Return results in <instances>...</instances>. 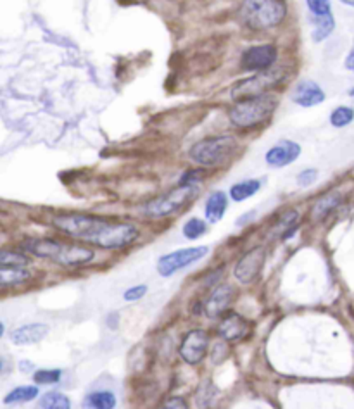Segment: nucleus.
<instances>
[{"instance_id":"nucleus-11","label":"nucleus","mask_w":354,"mask_h":409,"mask_svg":"<svg viewBox=\"0 0 354 409\" xmlns=\"http://www.w3.org/2000/svg\"><path fill=\"white\" fill-rule=\"evenodd\" d=\"M264 263H266V249L261 247V245L252 247L237 261L236 268H233V277L244 285L252 284L263 271Z\"/></svg>"},{"instance_id":"nucleus-28","label":"nucleus","mask_w":354,"mask_h":409,"mask_svg":"<svg viewBox=\"0 0 354 409\" xmlns=\"http://www.w3.org/2000/svg\"><path fill=\"white\" fill-rule=\"evenodd\" d=\"M29 263L32 261L23 252L2 251V254H0V266L4 268H26Z\"/></svg>"},{"instance_id":"nucleus-10","label":"nucleus","mask_w":354,"mask_h":409,"mask_svg":"<svg viewBox=\"0 0 354 409\" xmlns=\"http://www.w3.org/2000/svg\"><path fill=\"white\" fill-rule=\"evenodd\" d=\"M210 333L206 330H190L182 340L178 354L190 366H197L206 359L207 349H210Z\"/></svg>"},{"instance_id":"nucleus-17","label":"nucleus","mask_w":354,"mask_h":409,"mask_svg":"<svg viewBox=\"0 0 354 409\" xmlns=\"http://www.w3.org/2000/svg\"><path fill=\"white\" fill-rule=\"evenodd\" d=\"M226 209H229V197L225 192L216 190L212 192L206 200V207H204V214H206L207 223H218L225 218Z\"/></svg>"},{"instance_id":"nucleus-27","label":"nucleus","mask_w":354,"mask_h":409,"mask_svg":"<svg viewBox=\"0 0 354 409\" xmlns=\"http://www.w3.org/2000/svg\"><path fill=\"white\" fill-rule=\"evenodd\" d=\"M182 233H184L185 239L189 240L200 239V237L207 233V221L199 218H190L184 225V228H182Z\"/></svg>"},{"instance_id":"nucleus-32","label":"nucleus","mask_w":354,"mask_h":409,"mask_svg":"<svg viewBox=\"0 0 354 409\" xmlns=\"http://www.w3.org/2000/svg\"><path fill=\"white\" fill-rule=\"evenodd\" d=\"M145 293H147V285H133V287L125 290L123 299H125L126 303H135V300L142 299Z\"/></svg>"},{"instance_id":"nucleus-7","label":"nucleus","mask_w":354,"mask_h":409,"mask_svg":"<svg viewBox=\"0 0 354 409\" xmlns=\"http://www.w3.org/2000/svg\"><path fill=\"white\" fill-rule=\"evenodd\" d=\"M210 254V247L207 245H196V247H185L178 249V251L168 252V254L161 256L158 261V273L161 277L170 278L178 271L185 270V268L192 266L193 263L200 261L203 258Z\"/></svg>"},{"instance_id":"nucleus-15","label":"nucleus","mask_w":354,"mask_h":409,"mask_svg":"<svg viewBox=\"0 0 354 409\" xmlns=\"http://www.w3.org/2000/svg\"><path fill=\"white\" fill-rule=\"evenodd\" d=\"M218 333L225 342H238L249 333V321L238 313H226L219 321Z\"/></svg>"},{"instance_id":"nucleus-36","label":"nucleus","mask_w":354,"mask_h":409,"mask_svg":"<svg viewBox=\"0 0 354 409\" xmlns=\"http://www.w3.org/2000/svg\"><path fill=\"white\" fill-rule=\"evenodd\" d=\"M351 50H354V46H353V48H351Z\"/></svg>"},{"instance_id":"nucleus-1","label":"nucleus","mask_w":354,"mask_h":409,"mask_svg":"<svg viewBox=\"0 0 354 409\" xmlns=\"http://www.w3.org/2000/svg\"><path fill=\"white\" fill-rule=\"evenodd\" d=\"M52 225L71 239L87 242L107 251L130 247L140 235L139 228L132 223L111 221L92 214H59Z\"/></svg>"},{"instance_id":"nucleus-25","label":"nucleus","mask_w":354,"mask_h":409,"mask_svg":"<svg viewBox=\"0 0 354 409\" xmlns=\"http://www.w3.org/2000/svg\"><path fill=\"white\" fill-rule=\"evenodd\" d=\"M297 218H299V214H297V211H294V209L283 213L280 219H278L277 225H275V233H278L283 240L290 239V237L294 235V232H296Z\"/></svg>"},{"instance_id":"nucleus-18","label":"nucleus","mask_w":354,"mask_h":409,"mask_svg":"<svg viewBox=\"0 0 354 409\" xmlns=\"http://www.w3.org/2000/svg\"><path fill=\"white\" fill-rule=\"evenodd\" d=\"M116 394L111 390H94L88 392L83 399L85 409H116Z\"/></svg>"},{"instance_id":"nucleus-8","label":"nucleus","mask_w":354,"mask_h":409,"mask_svg":"<svg viewBox=\"0 0 354 409\" xmlns=\"http://www.w3.org/2000/svg\"><path fill=\"white\" fill-rule=\"evenodd\" d=\"M283 80V73L280 69H270V71L258 73L256 76L247 78L245 81H240L232 90V97L236 102L245 99H254V97L266 95L275 85H278Z\"/></svg>"},{"instance_id":"nucleus-33","label":"nucleus","mask_w":354,"mask_h":409,"mask_svg":"<svg viewBox=\"0 0 354 409\" xmlns=\"http://www.w3.org/2000/svg\"><path fill=\"white\" fill-rule=\"evenodd\" d=\"M158 409H189L184 397H168Z\"/></svg>"},{"instance_id":"nucleus-22","label":"nucleus","mask_w":354,"mask_h":409,"mask_svg":"<svg viewBox=\"0 0 354 409\" xmlns=\"http://www.w3.org/2000/svg\"><path fill=\"white\" fill-rule=\"evenodd\" d=\"M36 409H71V401L62 392L50 390V392L42 394L39 404H36Z\"/></svg>"},{"instance_id":"nucleus-26","label":"nucleus","mask_w":354,"mask_h":409,"mask_svg":"<svg viewBox=\"0 0 354 409\" xmlns=\"http://www.w3.org/2000/svg\"><path fill=\"white\" fill-rule=\"evenodd\" d=\"M330 125L334 128H346L354 121V109L349 106H339L335 107L329 116Z\"/></svg>"},{"instance_id":"nucleus-23","label":"nucleus","mask_w":354,"mask_h":409,"mask_svg":"<svg viewBox=\"0 0 354 409\" xmlns=\"http://www.w3.org/2000/svg\"><path fill=\"white\" fill-rule=\"evenodd\" d=\"M29 278L28 268H4L0 266V284L2 287H13V285L23 284Z\"/></svg>"},{"instance_id":"nucleus-12","label":"nucleus","mask_w":354,"mask_h":409,"mask_svg":"<svg viewBox=\"0 0 354 409\" xmlns=\"http://www.w3.org/2000/svg\"><path fill=\"white\" fill-rule=\"evenodd\" d=\"M301 155V145L294 140H280L275 144L264 155V161L268 166L275 169H282L296 162Z\"/></svg>"},{"instance_id":"nucleus-21","label":"nucleus","mask_w":354,"mask_h":409,"mask_svg":"<svg viewBox=\"0 0 354 409\" xmlns=\"http://www.w3.org/2000/svg\"><path fill=\"white\" fill-rule=\"evenodd\" d=\"M311 20H313V23H315V26H313V33H311L313 42H316V43L323 42V40H327L332 33H334V29H335L334 13L327 14V16H320V18L313 16Z\"/></svg>"},{"instance_id":"nucleus-29","label":"nucleus","mask_w":354,"mask_h":409,"mask_svg":"<svg viewBox=\"0 0 354 409\" xmlns=\"http://www.w3.org/2000/svg\"><path fill=\"white\" fill-rule=\"evenodd\" d=\"M62 370L59 368H47V370H36L33 373V382L36 385H54L61 380Z\"/></svg>"},{"instance_id":"nucleus-14","label":"nucleus","mask_w":354,"mask_h":409,"mask_svg":"<svg viewBox=\"0 0 354 409\" xmlns=\"http://www.w3.org/2000/svg\"><path fill=\"white\" fill-rule=\"evenodd\" d=\"M290 99H292L294 104H297L301 107H315L318 104L325 102L327 95L316 81L303 80L294 87Z\"/></svg>"},{"instance_id":"nucleus-16","label":"nucleus","mask_w":354,"mask_h":409,"mask_svg":"<svg viewBox=\"0 0 354 409\" xmlns=\"http://www.w3.org/2000/svg\"><path fill=\"white\" fill-rule=\"evenodd\" d=\"M48 335V326L46 323H29V325H21L18 328H14L9 333L11 344L14 345H33L39 344L40 340H43Z\"/></svg>"},{"instance_id":"nucleus-3","label":"nucleus","mask_w":354,"mask_h":409,"mask_svg":"<svg viewBox=\"0 0 354 409\" xmlns=\"http://www.w3.org/2000/svg\"><path fill=\"white\" fill-rule=\"evenodd\" d=\"M242 23L252 32L277 28L287 16L285 0H244L238 9Z\"/></svg>"},{"instance_id":"nucleus-5","label":"nucleus","mask_w":354,"mask_h":409,"mask_svg":"<svg viewBox=\"0 0 354 409\" xmlns=\"http://www.w3.org/2000/svg\"><path fill=\"white\" fill-rule=\"evenodd\" d=\"M237 151V139L232 135H218L199 140L190 147L189 155L196 165L204 168H216L233 158Z\"/></svg>"},{"instance_id":"nucleus-4","label":"nucleus","mask_w":354,"mask_h":409,"mask_svg":"<svg viewBox=\"0 0 354 409\" xmlns=\"http://www.w3.org/2000/svg\"><path fill=\"white\" fill-rule=\"evenodd\" d=\"M278 106V99L271 94L238 100L229 111V118L237 128H256L271 118Z\"/></svg>"},{"instance_id":"nucleus-34","label":"nucleus","mask_w":354,"mask_h":409,"mask_svg":"<svg viewBox=\"0 0 354 409\" xmlns=\"http://www.w3.org/2000/svg\"><path fill=\"white\" fill-rule=\"evenodd\" d=\"M18 368H20V371L21 373H25V375H28V373H35V364H33L32 361H26V359H23V361H20L18 363Z\"/></svg>"},{"instance_id":"nucleus-2","label":"nucleus","mask_w":354,"mask_h":409,"mask_svg":"<svg viewBox=\"0 0 354 409\" xmlns=\"http://www.w3.org/2000/svg\"><path fill=\"white\" fill-rule=\"evenodd\" d=\"M23 247L28 254L48 259L61 266H83L95 258V252L85 245L68 244L55 239H29L25 242Z\"/></svg>"},{"instance_id":"nucleus-9","label":"nucleus","mask_w":354,"mask_h":409,"mask_svg":"<svg viewBox=\"0 0 354 409\" xmlns=\"http://www.w3.org/2000/svg\"><path fill=\"white\" fill-rule=\"evenodd\" d=\"M278 59V48L271 43H261V46H252L242 54L240 68L244 71L252 73H264L273 69L275 62Z\"/></svg>"},{"instance_id":"nucleus-6","label":"nucleus","mask_w":354,"mask_h":409,"mask_svg":"<svg viewBox=\"0 0 354 409\" xmlns=\"http://www.w3.org/2000/svg\"><path fill=\"white\" fill-rule=\"evenodd\" d=\"M199 192V187L192 185H178L173 190L163 193L156 199L149 200L144 206V214L149 218H166L180 211L182 207L187 206L190 200Z\"/></svg>"},{"instance_id":"nucleus-13","label":"nucleus","mask_w":354,"mask_h":409,"mask_svg":"<svg viewBox=\"0 0 354 409\" xmlns=\"http://www.w3.org/2000/svg\"><path fill=\"white\" fill-rule=\"evenodd\" d=\"M233 297H236V289L229 284L218 285L212 292L207 296V299L203 303V313L207 318L215 319L225 314L229 306L232 304Z\"/></svg>"},{"instance_id":"nucleus-35","label":"nucleus","mask_w":354,"mask_h":409,"mask_svg":"<svg viewBox=\"0 0 354 409\" xmlns=\"http://www.w3.org/2000/svg\"><path fill=\"white\" fill-rule=\"evenodd\" d=\"M346 68L351 69V71L354 73V50L349 52L348 59H346Z\"/></svg>"},{"instance_id":"nucleus-31","label":"nucleus","mask_w":354,"mask_h":409,"mask_svg":"<svg viewBox=\"0 0 354 409\" xmlns=\"http://www.w3.org/2000/svg\"><path fill=\"white\" fill-rule=\"evenodd\" d=\"M318 169L316 168H306L301 171L299 174H297L296 181L299 187H309V185H313L316 181V178H318Z\"/></svg>"},{"instance_id":"nucleus-20","label":"nucleus","mask_w":354,"mask_h":409,"mask_svg":"<svg viewBox=\"0 0 354 409\" xmlns=\"http://www.w3.org/2000/svg\"><path fill=\"white\" fill-rule=\"evenodd\" d=\"M40 396L39 385H21L11 390L6 397H4V404H25L32 403Z\"/></svg>"},{"instance_id":"nucleus-24","label":"nucleus","mask_w":354,"mask_h":409,"mask_svg":"<svg viewBox=\"0 0 354 409\" xmlns=\"http://www.w3.org/2000/svg\"><path fill=\"white\" fill-rule=\"evenodd\" d=\"M342 197L339 193H327L313 206V219H323L341 204Z\"/></svg>"},{"instance_id":"nucleus-19","label":"nucleus","mask_w":354,"mask_h":409,"mask_svg":"<svg viewBox=\"0 0 354 409\" xmlns=\"http://www.w3.org/2000/svg\"><path fill=\"white\" fill-rule=\"evenodd\" d=\"M261 187H263V181L258 180V178H252V180H242L230 187V199L236 200V202H244V200L251 199L252 195H256Z\"/></svg>"},{"instance_id":"nucleus-30","label":"nucleus","mask_w":354,"mask_h":409,"mask_svg":"<svg viewBox=\"0 0 354 409\" xmlns=\"http://www.w3.org/2000/svg\"><path fill=\"white\" fill-rule=\"evenodd\" d=\"M306 6L311 16H327L332 14V0H306Z\"/></svg>"}]
</instances>
